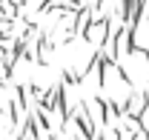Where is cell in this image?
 I'll use <instances>...</instances> for the list:
<instances>
[{
	"label": "cell",
	"instance_id": "cell-1",
	"mask_svg": "<svg viewBox=\"0 0 149 140\" xmlns=\"http://www.w3.org/2000/svg\"><path fill=\"white\" fill-rule=\"evenodd\" d=\"M109 29H112L109 17H95V23L86 29L83 40H86L92 49H103V43H106V37H109Z\"/></svg>",
	"mask_w": 149,
	"mask_h": 140
}]
</instances>
